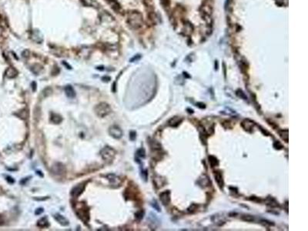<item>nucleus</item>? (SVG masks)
Listing matches in <instances>:
<instances>
[{
  "label": "nucleus",
  "instance_id": "b1692460",
  "mask_svg": "<svg viewBox=\"0 0 308 231\" xmlns=\"http://www.w3.org/2000/svg\"><path fill=\"white\" fill-rule=\"evenodd\" d=\"M236 94H237L240 97L244 98V100H246V99H247L246 96H245V94H244V92H242L241 90H238V91L236 92Z\"/></svg>",
  "mask_w": 308,
  "mask_h": 231
},
{
  "label": "nucleus",
  "instance_id": "5701e85b",
  "mask_svg": "<svg viewBox=\"0 0 308 231\" xmlns=\"http://www.w3.org/2000/svg\"><path fill=\"white\" fill-rule=\"evenodd\" d=\"M143 215H144L143 211H139V212L136 213V217L138 219V220H141V219L143 217Z\"/></svg>",
  "mask_w": 308,
  "mask_h": 231
},
{
  "label": "nucleus",
  "instance_id": "9d476101",
  "mask_svg": "<svg viewBox=\"0 0 308 231\" xmlns=\"http://www.w3.org/2000/svg\"><path fill=\"white\" fill-rule=\"evenodd\" d=\"M65 92H66V95L67 97L70 98V99H73V98L76 97V95L73 87L70 85H68L65 87Z\"/></svg>",
  "mask_w": 308,
  "mask_h": 231
},
{
  "label": "nucleus",
  "instance_id": "4468645a",
  "mask_svg": "<svg viewBox=\"0 0 308 231\" xmlns=\"http://www.w3.org/2000/svg\"><path fill=\"white\" fill-rule=\"evenodd\" d=\"M37 226L40 228H44V227H46V226H49V221H48V219L46 216H44L42 218H41L38 221L37 223Z\"/></svg>",
  "mask_w": 308,
  "mask_h": 231
},
{
  "label": "nucleus",
  "instance_id": "4be33fe9",
  "mask_svg": "<svg viewBox=\"0 0 308 231\" xmlns=\"http://www.w3.org/2000/svg\"><path fill=\"white\" fill-rule=\"evenodd\" d=\"M86 5H96L95 0H82Z\"/></svg>",
  "mask_w": 308,
  "mask_h": 231
},
{
  "label": "nucleus",
  "instance_id": "0eeeda50",
  "mask_svg": "<svg viewBox=\"0 0 308 231\" xmlns=\"http://www.w3.org/2000/svg\"><path fill=\"white\" fill-rule=\"evenodd\" d=\"M107 178L110 183H111V185L113 186H115V187H119L121 183V180L120 178L119 177H117L116 175L113 174V173H110L107 176Z\"/></svg>",
  "mask_w": 308,
  "mask_h": 231
},
{
  "label": "nucleus",
  "instance_id": "6e6552de",
  "mask_svg": "<svg viewBox=\"0 0 308 231\" xmlns=\"http://www.w3.org/2000/svg\"><path fill=\"white\" fill-rule=\"evenodd\" d=\"M54 218H55V220H56L59 224H61L62 226H66L69 224V220H68L66 217H64L63 216L61 215V214H59V213L55 214V216H54Z\"/></svg>",
  "mask_w": 308,
  "mask_h": 231
},
{
  "label": "nucleus",
  "instance_id": "412c9836",
  "mask_svg": "<svg viewBox=\"0 0 308 231\" xmlns=\"http://www.w3.org/2000/svg\"><path fill=\"white\" fill-rule=\"evenodd\" d=\"M137 155H138L139 157H142V158H144L146 157V153H145V150H144L143 148H141L139 149L137 151Z\"/></svg>",
  "mask_w": 308,
  "mask_h": 231
},
{
  "label": "nucleus",
  "instance_id": "6ab92c4d",
  "mask_svg": "<svg viewBox=\"0 0 308 231\" xmlns=\"http://www.w3.org/2000/svg\"><path fill=\"white\" fill-rule=\"evenodd\" d=\"M279 134H280V137H281V138H282L286 142V143H288V130L287 129H286V130L280 131Z\"/></svg>",
  "mask_w": 308,
  "mask_h": 231
},
{
  "label": "nucleus",
  "instance_id": "393cba45",
  "mask_svg": "<svg viewBox=\"0 0 308 231\" xmlns=\"http://www.w3.org/2000/svg\"><path fill=\"white\" fill-rule=\"evenodd\" d=\"M136 136V133L135 131H131L130 133H129V138H130L131 140H135Z\"/></svg>",
  "mask_w": 308,
  "mask_h": 231
},
{
  "label": "nucleus",
  "instance_id": "423d86ee",
  "mask_svg": "<svg viewBox=\"0 0 308 231\" xmlns=\"http://www.w3.org/2000/svg\"><path fill=\"white\" fill-rule=\"evenodd\" d=\"M159 200L163 205H168L170 202V192L169 190L161 193L159 195Z\"/></svg>",
  "mask_w": 308,
  "mask_h": 231
},
{
  "label": "nucleus",
  "instance_id": "9b49d317",
  "mask_svg": "<svg viewBox=\"0 0 308 231\" xmlns=\"http://www.w3.org/2000/svg\"><path fill=\"white\" fill-rule=\"evenodd\" d=\"M77 214L79 215V216H80V218L82 219L83 221H88L89 219H90L88 210H83V209H80V210H78Z\"/></svg>",
  "mask_w": 308,
  "mask_h": 231
},
{
  "label": "nucleus",
  "instance_id": "20e7f679",
  "mask_svg": "<svg viewBox=\"0 0 308 231\" xmlns=\"http://www.w3.org/2000/svg\"><path fill=\"white\" fill-rule=\"evenodd\" d=\"M109 133L114 139H120L123 136V131L117 125L111 126L109 129Z\"/></svg>",
  "mask_w": 308,
  "mask_h": 231
},
{
  "label": "nucleus",
  "instance_id": "a878e982",
  "mask_svg": "<svg viewBox=\"0 0 308 231\" xmlns=\"http://www.w3.org/2000/svg\"><path fill=\"white\" fill-rule=\"evenodd\" d=\"M42 212H43V208H38V209L36 210V211H35V214H36V215H39V214H41Z\"/></svg>",
  "mask_w": 308,
  "mask_h": 231
},
{
  "label": "nucleus",
  "instance_id": "f257e3e1",
  "mask_svg": "<svg viewBox=\"0 0 308 231\" xmlns=\"http://www.w3.org/2000/svg\"><path fill=\"white\" fill-rule=\"evenodd\" d=\"M128 23L129 26L134 29L139 28L143 23V18L140 13L138 12H132L128 15Z\"/></svg>",
  "mask_w": 308,
  "mask_h": 231
},
{
  "label": "nucleus",
  "instance_id": "f3484780",
  "mask_svg": "<svg viewBox=\"0 0 308 231\" xmlns=\"http://www.w3.org/2000/svg\"><path fill=\"white\" fill-rule=\"evenodd\" d=\"M5 75H6V76H7L8 78H14V77L16 76V75H17V71H16L14 68H13V67H9V68H8L7 70H6Z\"/></svg>",
  "mask_w": 308,
  "mask_h": 231
},
{
  "label": "nucleus",
  "instance_id": "c85d7f7f",
  "mask_svg": "<svg viewBox=\"0 0 308 231\" xmlns=\"http://www.w3.org/2000/svg\"><path fill=\"white\" fill-rule=\"evenodd\" d=\"M162 1V3H163V5H169V0H161Z\"/></svg>",
  "mask_w": 308,
  "mask_h": 231
},
{
  "label": "nucleus",
  "instance_id": "1a4fd4ad",
  "mask_svg": "<svg viewBox=\"0 0 308 231\" xmlns=\"http://www.w3.org/2000/svg\"><path fill=\"white\" fill-rule=\"evenodd\" d=\"M52 173H55V174H63L65 172V168L61 164V163H56L54 166H52Z\"/></svg>",
  "mask_w": 308,
  "mask_h": 231
},
{
  "label": "nucleus",
  "instance_id": "7ed1b4c3",
  "mask_svg": "<svg viewBox=\"0 0 308 231\" xmlns=\"http://www.w3.org/2000/svg\"><path fill=\"white\" fill-rule=\"evenodd\" d=\"M100 154L105 161H112L116 156V151L110 146H106L101 150Z\"/></svg>",
  "mask_w": 308,
  "mask_h": 231
},
{
  "label": "nucleus",
  "instance_id": "f03ea898",
  "mask_svg": "<svg viewBox=\"0 0 308 231\" xmlns=\"http://www.w3.org/2000/svg\"><path fill=\"white\" fill-rule=\"evenodd\" d=\"M95 113L99 117H105L111 113V107L106 103H100L95 107Z\"/></svg>",
  "mask_w": 308,
  "mask_h": 231
},
{
  "label": "nucleus",
  "instance_id": "dca6fc26",
  "mask_svg": "<svg viewBox=\"0 0 308 231\" xmlns=\"http://www.w3.org/2000/svg\"><path fill=\"white\" fill-rule=\"evenodd\" d=\"M51 121L55 124H59L62 121V117L59 114L52 113L51 116Z\"/></svg>",
  "mask_w": 308,
  "mask_h": 231
},
{
  "label": "nucleus",
  "instance_id": "39448f33",
  "mask_svg": "<svg viewBox=\"0 0 308 231\" xmlns=\"http://www.w3.org/2000/svg\"><path fill=\"white\" fill-rule=\"evenodd\" d=\"M85 189V184H79L74 187L72 188V191H71V195L73 196V197H78L80 196L82 193L83 192V190Z\"/></svg>",
  "mask_w": 308,
  "mask_h": 231
},
{
  "label": "nucleus",
  "instance_id": "aec40b11",
  "mask_svg": "<svg viewBox=\"0 0 308 231\" xmlns=\"http://www.w3.org/2000/svg\"><path fill=\"white\" fill-rule=\"evenodd\" d=\"M241 219L243 220L246 221V222H252V221L254 220V216L251 215H244L242 216Z\"/></svg>",
  "mask_w": 308,
  "mask_h": 231
},
{
  "label": "nucleus",
  "instance_id": "c756f323",
  "mask_svg": "<svg viewBox=\"0 0 308 231\" xmlns=\"http://www.w3.org/2000/svg\"><path fill=\"white\" fill-rule=\"evenodd\" d=\"M3 223H4V220H3V217L0 216V226H1V225H3Z\"/></svg>",
  "mask_w": 308,
  "mask_h": 231
},
{
  "label": "nucleus",
  "instance_id": "ddd939ff",
  "mask_svg": "<svg viewBox=\"0 0 308 231\" xmlns=\"http://www.w3.org/2000/svg\"><path fill=\"white\" fill-rule=\"evenodd\" d=\"M214 177H215L216 182L217 183V184L220 187V189H222L223 187V176L221 174L220 172H215L214 173Z\"/></svg>",
  "mask_w": 308,
  "mask_h": 231
},
{
  "label": "nucleus",
  "instance_id": "bb28decb",
  "mask_svg": "<svg viewBox=\"0 0 308 231\" xmlns=\"http://www.w3.org/2000/svg\"><path fill=\"white\" fill-rule=\"evenodd\" d=\"M152 205H153V206L155 209H157V210H158V211L160 210H159V206H158V203H157L156 201H154L153 203H152Z\"/></svg>",
  "mask_w": 308,
  "mask_h": 231
},
{
  "label": "nucleus",
  "instance_id": "cd10ccee",
  "mask_svg": "<svg viewBox=\"0 0 308 231\" xmlns=\"http://www.w3.org/2000/svg\"><path fill=\"white\" fill-rule=\"evenodd\" d=\"M6 180H7L8 182L11 183H14V180H13V178H12V177H6Z\"/></svg>",
  "mask_w": 308,
  "mask_h": 231
},
{
  "label": "nucleus",
  "instance_id": "2eb2a0df",
  "mask_svg": "<svg viewBox=\"0 0 308 231\" xmlns=\"http://www.w3.org/2000/svg\"><path fill=\"white\" fill-rule=\"evenodd\" d=\"M182 118H180L179 116H175V117H173L169 121V126H177L179 124H180L181 122H182Z\"/></svg>",
  "mask_w": 308,
  "mask_h": 231
},
{
  "label": "nucleus",
  "instance_id": "f8f14e48",
  "mask_svg": "<svg viewBox=\"0 0 308 231\" xmlns=\"http://www.w3.org/2000/svg\"><path fill=\"white\" fill-rule=\"evenodd\" d=\"M242 126L243 128L245 129V130H250L253 129L254 126V123L253 121L250 120V119H245L242 122Z\"/></svg>",
  "mask_w": 308,
  "mask_h": 231
},
{
  "label": "nucleus",
  "instance_id": "a211bd4d",
  "mask_svg": "<svg viewBox=\"0 0 308 231\" xmlns=\"http://www.w3.org/2000/svg\"><path fill=\"white\" fill-rule=\"evenodd\" d=\"M209 162H210V164L212 167H214L216 166H218L219 162L217 160V159L215 157L213 156H210L209 157Z\"/></svg>",
  "mask_w": 308,
  "mask_h": 231
}]
</instances>
